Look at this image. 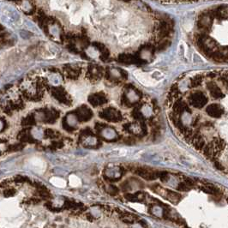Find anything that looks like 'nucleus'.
<instances>
[{"instance_id": "obj_2", "label": "nucleus", "mask_w": 228, "mask_h": 228, "mask_svg": "<svg viewBox=\"0 0 228 228\" xmlns=\"http://www.w3.org/2000/svg\"><path fill=\"white\" fill-rule=\"evenodd\" d=\"M131 152H134V150L130 149H118L110 151V154L112 156H125L128 155Z\"/></svg>"}, {"instance_id": "obj_3", "label": "nucleus", "mask_w": 228, "mask_h": 228, "mask_svg": "<svg viewBox=\"0 0 228 228\" xmlns=\"http://www.w3.org/2000/svg\"><path fill=\"white\" fill-rule=\"evenodd\" d=\"M103 136L105 137H108V138H111V137H114L113 136H115V132L111 129H106L103 133Z\"/></svg>"}, {"instance_id": "obj_1", "label": "nucleus", "mask_w": 228, "mask_h": 228, "mask_svg": "<svg viewBox=\"0 0 228 228\" xmlns=\"http://www.w3.org/2000/svg\"><path fill=\"white\" fill-rule=\"evenodd\" d=\"M134 75L135 77L139 81V83H141V84H143L144 86L147 87H153L154 86L156 83L154 81V79L153 77H151L149 75L145 74L143 72H141V71H136L134 72Z\"/></svg>"}]
</instances>
